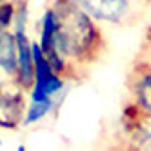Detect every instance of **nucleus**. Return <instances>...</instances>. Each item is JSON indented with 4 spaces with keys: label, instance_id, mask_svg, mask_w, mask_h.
Wrapping results in <instances>:
<instances>
[{
    "label": "nucleus",
    "instance_id": "nucleus-13",
    "mask_svg": "<svg viewBox=\"0 0 151 151\" xmlns=\"http://www.w3.org/2000/svg\"><path fill=\"white\" fill-rule=\"evenodd\" d=\"M2 2H6V0H0V4H2Z\"/></svg>",
    "mask_w": 151,
    "mask_h": 151
},
{
    "label": "nucleus",
    "instance_id": "nucleus-7",
    "mask_svg": "<svg viewBox=\"0 0 151 151\" xmlns=\"http://www.w3.org/2000/svg\"><path fill=\"white\" fill-rule=\"evenodd\" d=\"M18 69V53L13 31H6L0 35V75L17 78Z\"/></svg>",
    "mask_w": 151,
    "mask_h": 151
},
{
    "label": "nucleus",
    "instance_id": "nucleus-12",
    "mask_svg": "<svg viewBox=\"0 0 151 151\" xmlns=\"http://www.w3.org/2000/svg\"><path fill=\"white\" fill-rule=\"evenodd\" d=\"M4 144V140H2V137H0V146H2Z\"/></svg>",
    "mask_w": 151,
    "mask_h": 151
},
{
    "label": "nucleus",
    "instance_id": "nucleus-5",
    "mask_svg": "<svg viewBox=\"0 0 151 151\" xmlns=\"http://www.w3.org/2000/svg\"><path fill=\"white\" fill-rule=\"evenodd\" d=\"M120 140L135 151H151V113L127 100L120 113Z\"/></svg>",
    "mask_w": 151,
    "mask_h": 151
},
{
    "label": "nucleus",
    "instance_id": "nucleus-6",
    "mask_svg": "<svg viewBox=\"0 0 151 151\" xmlns=\"http://www.w3.org/2000/svg\"><path fill=\"white\" fill-rule=\"evenodd\" d=\"M129 100L142 111L151 113V66L142 58H135L126 77Z\"/></svg>",
    "mask_w": 151,
    "mask_h": 151
},
{
    "label": "nucleus",
    "instance_id": "nucleus-8",
    "mask_svg": "<svg viewBox=\"0 0 151 151\" xmlns=\"http://www.w3.org/2000/svg\"><path fill=\"white\" fill-rule=\"evenodd\" d=\"M60 100H47V102H27V109L24 115V122L22 127H31V126H37L42 120L53 113L58 107Z\"/></svg>",
    "mask_w": 151,
    "mask_h": 151
},
{
    "label": "nucleus",
    "instance_id": "nucleus-2",
    "mask_svg": "<svg viewBox=\"0 0 151 151\" xmlns=\"http://www.w3.org/2000/svg\"><path fill=\"white\" fill-rule=\"evenodd\" d=\"M91 18L106 26H133L144 17L151 0H75Z\"/></svg>",
    "mask_w": 151,
    "mask_h": 151
},
{
    "label": "nucleus",
    "instance_id": "nucleus-14",
    "mask_svg": "<svg viewBox=\"0 0 151 151\" xmlns=\"http://www.w3.org/2000/svg\"><path fill=\"white\" fill-rule=\"evenodd\" d=\"M24 151H27V149H24Z\"/></svg>",
    "mask_w": 151,
    "mask_h": 151
},
{
    "label": "nucleus",
    "instance_id": "nucleus-1",
    "mask_svg": "<svg viewBox=\"0 0 151 151\" xmlns=\"http://www.w3.org/2000/svg\"><path fill=\"white\" fill-rule=\"evenodd\" d=\"M37 44L51 68L68 80L80 68L96 64L107 47L99 22L75 0H49L38 20Z\"/></svg>",
    "mask_w": 151,
    "mask_h": 151
},
{
    "label": "nucleus",
    "instance_id": "nucleus-11",
    "mask_svg": "<svg viewBox=\"0 0 151 151\" xmlns=\"http://www.w3.org/2000/svg\"><path fill=\"white\" fill-rule=\"evenodd\" d=\"M107 151H135V149H131V147H129L127 144H124L122 142V140H120V142H116V144H113L109 149H107Z\"/></svg>",
    "mask_w": 151,
    "mask_h": 151
},
{
    "label": "nucleus",
    "instance_id": "nucleus-9",
    "mask_svg": "<svg viewBox=\"0 0 151 151\" xmlns=\"http://www.w3.org/2000/svg\"><path fill=\"white\" fill-rule=\"evenodd\" d=\"M15 15H17V2L15 0H6V2L0 4V35L13 29Z\"/></svg>",
    "mask_w": 151,
    "mask_h": 151
},
{
    "label": "nucleus",
    "instance_id": "nucleus-3",
    "mask_svg": "<svg viewBox=\"0 0 151 151\" xmlns=\"http://www.w3.org/2000/svg\"><path fill=\"white\" fill-rule=\"evenodd\" d=\"M27 89L15 77L0 75V129L15 131L22 127L27 109Z\"/></svg>",
    "mask_w": 151,
    "mask_h": 151
},
{
    "label": "nucleus",
    "instance_id": "nucleus-4",
    "mask_svg": "<svg viewBox=\"0 0 151 151\" xmlns=\"http://www.w3.org/2000/svg\"><path fill=\"white\" fill-rule=\"evenodd\" d=\"M33 62H35V78H33V86L27 89L29 102L60 100L62 91L66 89L68 78L51 68V64L44 57L37 40L33 42Z\"/></svg>",
    "mask_w": 151,
    "mask_h": 151
},
{
    "label": "nucleus",
    "instance_id": "nucleus-10",
    "mask_svg": "<svg viewBox=\"0 0 151 151\" xmlns=\"http://www.w3.org/2000/svg\"><path fill=\"white\" fill-rule=\"evenodd\" d=\"M138 58H142L144 62H147L151 66V26L147 27L146 31V37L142 40V46H140V51H138Z\"/></svg>",
    "mask_w": 151,
    "mask_h": 151
}]
</instances>
